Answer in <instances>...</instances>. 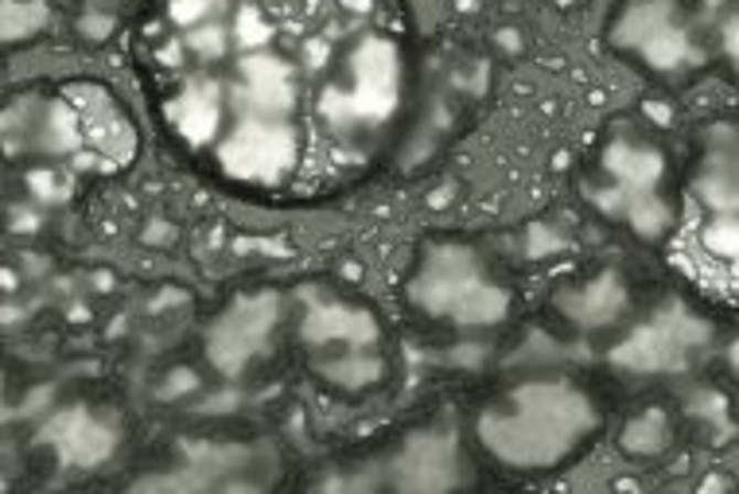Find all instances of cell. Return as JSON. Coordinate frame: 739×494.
<instances>
[{"mask_svg": "<svg viewBox=\"0 0 739 494\" xmlns=\"http://www.w3.org/2000/svg\"><path fill=\"white\" fill-rule=\"evenodd\" d=\"M728 47H731V51H739V24H731V28H728Z\"/></svg>", "mask_w": 739, "mask_h": 494, "instance_id": "obj_15", "label": "cell"}, {"mask_svg": "<svg viewBox=\"0 0 739 494\" xmlns=\"http://www.w3.org/2000/svg\"><path fill=\"white\" fill-rule=\"evenodd\" d=\"M665 440H670V425H665V417L657 409L642 412V417H634L631 425H626L623 432V448L631 455H654L665 448Z\"/></svg>", "mask_w": 739, "mask_h": 494, "instance_id": "obj_9", "label": "cell"}, {"mask_svg": "<svg viewBox=\"0 0 739 494\" xmlns=\"http://www.w3.org/2000/svg\"><path fill=\"white\" fill-rule=\"evenodd\" d=\"M47 24V4L43 0H4V40H32L40 28Z\"/></svg>", "mask_w": 739, "mask_h": 494, "instance_id": "obj_11", "label": "cell"}, {"mask_svg": "<svg viewBox=\"0 0 739 494\" xmlns=\"http://www.w3.org/2000/svg\"><path fill=\"white\" fill-rule=\"evenodd\" d=\"M456 455H452V444L440 437H425V440H413L409 448L401 452V460H397L394 468V483L397 486H413V491H436V486H452L456 471H452Z\"/></svg>", "mask_w": 739, "mask_h": 494, "instance_id": "obj_7", "label": "cell"}, {"mask_svg": "<svg viewBox=\"0 0 739 494\" xmlns=\"http://www.w3.org/2000/svg\"><path fill=\"white\" fill-rule=\"evenodd\" d=\"M94 4H121V0H94Z\"/></svg>", "mask_w": 739, "mask_h": 494, "instance_id": "obj_17", "label": "cell"}, {"mask_svg": "<svg viewBox=\"0 0 739 494\" xmlns=\"http://www.w3.org/2000/svg\"><path fill=\"white\" fill-rule=\"evenodd\" d=\"M731 366H736V374H739V343L731 346Z\"/></svg>", "mask_w": 739, "mask_h": 494, "instance_id": "obj_16", "label": "cell"}, {"mask_svg": "<svg viewBox=\"0 0 739 494\" xmlns=\"http://www.w3.org/2000/svg\"><path fill=\"white\" fill-rule=\"evenodd\" d=\"M277 323V300L272 297H246L218 315V323L206 335V355L222 374H242L257 355Z\"/></svg>", "mask_w": 739, "mask_h": 494, "instance_id": "obj_4", "label": "cell"}, {"mask_svg": "<svg viewBox=\"0 0 739 494\" xmlns=\"http://www.w3.org/2000/svg\"><path fill=\"white\" fill-rule=\"evenodd\" d=\"M409 297L425 315L460 327H494L510 312V292L494 284L479 257L463 246H436L413 277Z\"/></svg>", "mask_w": 739, "mask_h": 494, "instance_id": "obj_2", "label": "cell"}, {"mask_svg": "<svg viewBox=\"0 0 739 494\" xmlns=\"http://www.w3.org/2000/svg\"><path fill=\"white\" fill-rule=\"evenodd\" d=\"M24 183L35 198H43V203H55V198H63L66 191H71V175L55 172V168H32Z\"/></svg>", "mask_w": 739, "mask_h": 494, "instance_id": "obj_12", "label": "cell"}, {"mask_svg": "<svg viewBox=\"0 0 739 494\" xmlns=\"http://www.w3.org/2000/svg\"><path fill=\"white\" fill-rule=\"evenodd\" d=\"M611 172H615L619 180L634 183V187H650V183L662 175V160H657L654 149H615Z\"/></svg>", "mask_w": 739, "mask_h": 494, "instance_id": "obj_10", "label": "cell"}, {"mask_svg": "<svg viewBox=\"0 0 739 494\" xmlns=\"http://www.w3.org/2000/svg\"><path fill=\"white\" fill-rule=\"evenodd\" d=\"M63 94L74 101L78 109V121H83V140H86V152L101 160V168H125L137 160L140 152V132L132 125L129 109L114 98V90L101 83H66Z\"/></svg>", "mask_w": 739, "mask_h": 494, "instance_id": "obj_3", "label": "cell"}, {"mask_svg": "<svg viewBox=\"0 0 739 494\" xmlns=\"http://www.w3.org/2000/svg\"><path fill=\"white\" fill-rule=\"evenodd\" d=\"M600 417L588 394L568 382H526L483 409L479 444L491 460L514 471L557 468L591 440Z\"/></svg>", "mask_w": 739, "mask_h": 494, "instance_id": "obj_1", "label": "cell"}, {"mask_svg": "<svg viewBox=\"0 0 739 494\" xmlns=\"http://www.w3.org/2000/svg\"><path fill=\"white\" fill-rule=\"evenodd\" d=\"M114 28H117V20L109 17V12H86V17L78 20V32H83L86 40H94V43L109 40V35H114Z\"/></svg>", "mask_w": 739, "mask_h": 494, "instance_id": "obj_13", "label": "cell"}, {"mask_svg": "<svg viewBox=\"0 0 739 494\" xmlns=\"http://www.w3.org/2000/svg\"><path fill=\"white\" fill-rule=\"evenodd\" d=\"M47 440L78 468H94L114 452L117 437L114 429H106L98 417H90L86 409H66L47 425Z\"/></svg>", "mask_w": 739, "mask_h": 494, "instance_id": "obj_6", "label": "cell"}, {"mask_svg": "<svg viewBox=\"0 0 739 494\" xmlns=\"http://www.w3.org/2000/svg\"><path fill=\"white\" fill-rule=\"evenodd\" d=\"M199 382H195V374L191 370H180V374H172V378H168V386L160 389V394L164 397H175V394H191V389H195Z\"/></svg>", "mask_w": 739, "mask_h": 494, "instance_id": "obj_14", "label": "cell"}, {"mask_svg": "<svg viewBox=\"0 0 739 494\" xmlns=\"http://www.w3.org/2000/svg\"><path fill=\"white\" fill-rule=\"evenodd\" d=\"M382 374H386V363L378 355H366V351H343V355L320 363V378H328L335 389H346V394H362V389L378 386Z\"/></svg>", "mask_w": 739, "mask_h": 494, "instance_id": "obj_8", "label": "cell"}, {"mask_svg": "<svg viewBox=\"0 0 739 494\" xmlns=\"http://www.w3.org/2000/svg\"><path fill=\"white\" fill-rule=\"evenodd\" d=\"M304 339L312 346H343V351H366L378 343V320L366 308L354 304H320L304 315Z\"/></svg>", "mask_w": 739, "mask_h": 494, "instance_id": "obj_5", "label": "cell"}]
</instances>
